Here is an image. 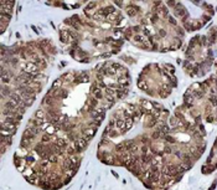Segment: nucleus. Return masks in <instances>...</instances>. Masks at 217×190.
Segmentation results:
<instances>
[{
  "label": "nucleus",
  "instance_id": "6",
  "mask_svg": "<svg viewBox=\"0 0 217 190\" xmlns=\"http://www.w3.org/2000/svg\"><path fill=\"white\" fill-rule=\"evenodd\" d=\"M112 174H113V175H114L115 178H118V174H117V173H114V172H112Z\"/></svg>",
  "mask_w": 217,
  "mask_h": 190
},
{
  "label": "nucleus",
  "instance_id": "2",
  "mask_svg": "<svg viewBox=\"0 0 217 190\" xmlns=\"http://www.w3.org/2000/svg\"><path fill=\"white\" fill-rule=\"evenodd\" d=\"M34 117L37 118V119H42V121H45V118H46V109L42 108V107L39 108V109H36L35 113H34Z\"/></svg>",
  "mask_w": 217,
  "mask_h": 190
},
{
  "label": "nucleus",
  "instance_id": "5",
  "mask_svg": "<svg viewBox=\"0 0 217 190\" xmlns=\"http://www.w3.org/2000/svg\"><path fill=\"white\" fill-rule=\"evenodd\" d=\"M98 6V2H89L86 7H85V12H88V11H91L92 9H94V7H97Z\"/></svg>",
  "mask_w": 217,
  "mask_h": 190
},
{
  "label": "nucleus",
  "instance_id": "4",
  "mask_svg": "<svg viewBox=\"0 0 217 190\" xmlns=\"http://www.w3.org/2000/svg\"><path fill=\"white\" fill-rule=\"evenodd\" d=\"M156 35H158V37L161 40V39H164V37H166V36H168V32H166V30H165V29H163V27H161V29H159V30H158Z\"/></svg>",
  "mask_w": 217,
  "mask_h": 190
},
{
  "label": "nucleus",
  "instance_id": "3",
  "mask_svg": "<svg viewBox=\"0 0 217 190\" xmlns=\"http://www.w3.org/2000/svg\"><path fill=\"white\" fill-rule=\"evenodd\" d=\"M215 119H216V114H215L214 112L210 113V114H205V121H206L207 123H214Z\"/></svg>",
  "mask_w": 217,
  "mask_h": 190
},
{
  "label": "nucleus",
  "instance_id": "1",
  "mask_svg": "<svg viewBox=\"0 0 217 190\" xmlns=\"http://www.w3.org/2000/svg\"><path fill=\"white\" fill-rule=\"evenodd\" d=\"M0 135H1V145H6L9 148L12 144V135L2 134V133H0Z\"/></svg>",
  "mask_w": 217,
  "mask_h": 190
}]
</instances>
